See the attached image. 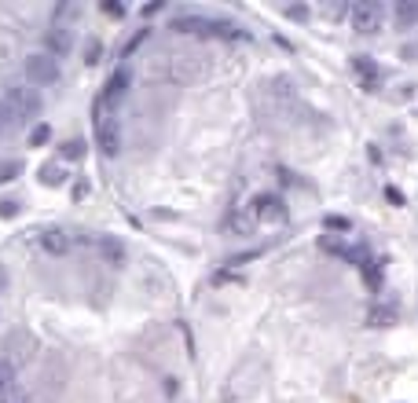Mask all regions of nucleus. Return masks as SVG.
Returning a JSON list of instances; mask_svg holds the SVG:
<instances>
[{
	"instance_id": "nucleus-17",
	"label": "nucleus",
	"mask_w": 418,
	"mask_h": 403,
	"mask_svg": "<svg viewBox=\"0 0 418 403\" xmlns=\"http://www.w3.org/2000/svg\"><path fill=\"white\" fill-rule=\"evenodd\" d=\"M81 55H85V62H88V67H96V62L103 59V41H99V37H88V41H85V48H81Z\"/></svg>"
},
{
	"instance_id": "nucleus-35",
	"label": "nucleus",
	"mask_w": 418,
	"mask_h": 403,
	"mask_svg": "<svg viewBox=\"0 0 418 403\" xmlns=\"http://www.w3.org/2000/svg\"><path fill=\"white\" fill-rule=\"evenodd\" d=\"M4 282H8V275H4V268H0V290H4Z\"/></svg>"
},
{
	"instance_id": "nucleus-1",
	"label": "nucleus",
	"mask_w": 418,
	"mask_h": 403,
	"mask_svg": "<svg viewBox=\"0 0 418 403\" xmlns=\"http://www.w3.org/2000/svg\"><path fill=\"white\" fill-rule=\"evenodd\" d=\"M169 30L194 33V37H217V41H250V30H242L239 22H231V19H209V15H199V11L176 15L173 22H169Z\"/></svg>"
},
{
	"instance_id": "nucleus-20",
	"label": "nucleus",
	"mask_w": 418,
	"mask_h": 403,
	"mask_svg": "<svg viewBox=\"0 0 418 403\" xmlns=\"http://www.w3.org/2000/svg\"><path fill=\"white\" fill-rule=\"evenodd\" d=\"M15 176H22V162L19 158H8V162H0V184H11Z\"/></svg>"
},
{
	"instance_id": "nucleus-13",
	"label": "nucleus",
	"mask_w": 418,
	"mask_h": 403,
	"mask_svg": "<svg viewBox=\"0 0 418 403\" xmlns=\"http://www.w3.org/2000/svg\"><path fill=\"white\" fill-rule=\"evenodd\" d=\"M70 180V173L62 169V162H44L41 165V184L44 187H62Z\"/></svg>"
},
{
	"instance_id": "nucleus-8",
	"label": "nucleus",
	"mask_w": 418,
	"mask_h": 403,
	"mask_svg": "<svg viewBox=\"0 0 418 403\" xmlns=\"http://www.w3.org/2000/svg\"><path fill=\"white\" fill-rule=\"evenodd\" d=\"M44 44H48V55H51V59L70 55V48H74V30H70V26H62V22H56V26H51V30L44 33Z\"/></svg>"
},
{
	"instance_id": "nucleus-2",
	"label": "nucleus",
	"mask_w": 418,
	"mask_h": 403,
	"mask_svg": "<svg viewBox=\"0 0 418 403\" xmlns=\"http://www.w3.org/2000/svg\"><path fill=\"white\" fill-rule=\"evenodd\" d=\"M92 125H96V143L99 151L114 158L117 151H122V128H117V118H114V103L107 96H99L92 103Z\"/></svg>"
},
{
	"instance_id": "nucleus-30",
	"label": "nucleus",
	"mask_w": 418,
	"mask_h": 403,
	"mask_svg": "<svg viewBox=\"0 0 418 403\" xmlns=\"http://www.w3.org/2000/svg\"><path fill=\"white\" fill-rule=\"evenodd\" d=\"M385 198L393 202V205H403V202H408V198H403V191H400V187H393V184L385 187Z\"/></svg>"
},
{
	"instance_id": "nucleus-26",
	"label": "nucleus",
	"mask_w": 418,
	"mask_h": 403,
	"mask_svg": "<svg viewBox=\"0 0 418 403\" xmlns=\"http://www.w3.org/2000/svg\"><path fill=\"white\" fill-rule=\"evenodd\" d=\"M265 253V246H257V250H250V253H235V257H228V264H246V261H253V257H260Z\"/></svg>"
},
{
	"instance_id": "nucleus-24",
	"label": "nucleus",
	"mask_w": 418,
	"mask_h": 403,
	"mask_svg": "<svg viewBox=\"0 0 418 403\" xmlns=\"http://www.w3.org/2000/svg\"><path fill=\"white\" fill-rule=\"evenodd\" d=\"M48 139H51V128H48V125H33V132H30V143H33V147H44Z\"/></svg>"
},
{
	"instance_id": "nucleus-5",
	"label": "nucleus",
	"mask_w": 418,
	"mask_h": 403,
	"mask_svg": "<svg viewBox=\"0 0 418 403\" xmlns=\"http://www.w3.org/2000/svg\"><path fill=\"white\" fill-rule=\"evenodd\" d=\"M319 250L323 253H334V257H342V261H349V264H363V261H367V257H371V250H367V242H363V246H349L342 235H323L319 239Z\"/></svg>"
},
{
	"instance_id": "nucleus-9",
	"label": "nucleus",
	"mask_w": 418,
	"mask_h": 403,
	"mask_svg": "<svg viewBox=\"0 0 418 403\" xmlns=\"http://www.w3.org/2000/svg\"><path fill=\"white\" fill-rule=\"evenodd\" d=\"M352 70L360 74L363 92H378L382 88V70H378V62L371 55H352Z\"/></svg>"
},
{
	"instance_id": "nucleus-14",
	"label": "nucleus",
	"mask_w": 418,
	"mask_h": 403,
	"mask_svg": "<svg viewBox=\"0 0 418 403\" xmlns=\"http://www.w3.org/2000/svg\"><path fill=\"white\" fill-rule=\"evenodd\" d=\"M382 268H385V261H378V257H367V261L360 264V271H363V279H367L371 290H382Z\"/></svg>"
},
{
	"instance_id": "nucleus-6",
	"label": "nucleus",
	"mask_w": 418,
	"mask_h": 403,
	"mask_svg": "<svg viewBox=\"0 0 418 403\" xmlns=\"http://www.w3.org/2000/svg\"><path fill=\"white\" fill-rule=\"evenodd\" d=\"M349 15H352V30L356 33H378L382 30V4H378V0H363V4H356Z\"/></svg>"
},
{
	"instance_id": "nucleus-23",
	"label": "nucleus",
	"mask_w": 418,
	"mask_h": 403,
	"mask_svg": "<svg viewBox=\"0 0 418 403\" xmlns=\"http://www.w3.org/2000/svg\"><path fill=\"white\" fill-rule=\"evenodd\" d=\"M11 128H15V118H11L8 103H4V96H0V136H4V132H11Z\"/></svg>"
},
{
	"instance_id": "nucleus-4",
	"label": "nucleus",
	"mask_w": 418,
	"mask_h": 403,
	"mask_svg": "<svg viewBox=\"0 0 418 403\" xmlns=\"http://www.w3.org/2000/svg\"><path fill=\"white\" fill-rule=\"evenodd\" d=\"M250 213L257 224H286L290 220V209H286V198L279 191H260L250 202Z\"/></svg>"
},
{
	"instance_id": "nucleus-21",
	"label": "nucleus",
	"mask_w": 418,
	"mask_h": 403,
	"mask_svg": "<svg viewBox=\"0 0 418 403\" xmlns=\"http://www.w3.org/2000/svg\"><path fill=\"white\" fill-rule=\"evenodd\" d=\"M323 228L326 231H342V235H345V231H352V220L349 216H337V213H326L323 216Z\"/></svg>"
},
{
	"instance_id": "nucleus-22",
	"label": "nucleus",
	"mask_w": 418,
	"mask_h": 403,
	"mask_svg": "<svg viewBox=\"0 0 418 403\" xmlns=\"http://www.w3.org/2000/svg\"><path fill=\"white\" fill-rule=\"evenodd\" d=\"M147 37H151V30H136L133 37H128V41H125V48H122V55L128 59V55H133V51L143 44V41H147Z\"/></svg>"
},
{
	"instance_id": "nucleus-19",
	"label": "nucleus",
	"mask_w": 418,
	"mask_h": 403,
	"mask_svg": "<svg viewBox=\"0 0 418 403\" xmlns=\"http://www.w3.org/2000/svg\"><path fill=\"white\" fill-rule=\"evenodd\" d=\"M393 319H396V305H389V308H371V316H367L371 327H385V323H393Z\"/></svg>"
},
{
	"instance_id": "nucleus-11",
	"label": "nucleus",
	"mask_w": 418,
	"mask_h": 403,
	"mask_svg": "<svg viewBox=\"0 0 418 403\" xmlns=\"http://www.w3.org/2000/svg\"><path fill=\"white\" fill-rule=\"evenodd\" d=\"M41 246L48 253H67L74 246V239H70V231H62V228H48V231H41Z\"/></svg>"
},
{
	"instance_id": "nucleus-28",
	"label": "nucleus",
	"mask_w": 418,
	"mask_h": 403,
	"mask_svg": "<svg viewBox=\"0 0 418 403\" xmlns=\"http://www.w3.org/2000/svg\"><path fill=\"white\" fill-rule=\"evenodd\" d=\"M8 388H11V367H8L4 359H0V396H4Z\"/></svg>"
},
{
	"instance_id": "nucleus-15",
	"label": "nucleus",
	"mask_w": 418,
	"mask_h": 403,
	"mask_svg": "<svg viewBox=\"0 0 418 403\" xmlns=\"http://www.w3.org/2000/svg\"><path fill=\"white\" fill-rule=\"evenodd\" d=\"M393 19H396V26H415L418 22V0H403V4H396Z\"/></svg>"
},
{
	"instance_id": "nucleus-10",
	"label": "nucleus",
	"mask_w": 418,
	"mask_h": 403,
	"mask_svg": "<svg viewBox=\"0 0 418 403\" xmlns=\"http://www.w3.org/2000/svg\"><path fill=\"white\" fill-rule=\"evenodd\" d=\"M128 85H133V70H128V67H117V70L107 77V88H103V96H107L110 103H117V99L128 92Z\"/></svg>"
},
{
	"instance_id": "nucleus-16",
	"label": "nucleus",
	"mask_w": 418,
	"mask_h": 403,
	"mask_svg": "<svg viewBox=\"0 0 418 403\" xmlns=\"http://www.w3.org/2000/svg\"><path fill=\"white\" fill-rule=\"evenodd\" d=\"M99 253L107 257V261H122V257H125V246L117 242V239H110V235H103V239H99Z\"/></svg>"
},
{
	"instance_id": "nucleus-31",
	"label": "nucleus",
	"mask_w": 418,
	"mask_h": 403,
	"mask_svg": "<svg viewBox=\"0 0 418 403\" xmlns=\"http://www.w3.org/2000/svg\"><path fill=\"white\" fill-rule=\"evenodd\" d=\"M103 11H107V15H114V19H122V15H125V8H122V4H114V0H103Z\"/></svg>"
},
{
	"instance_id": "nucleus-27",
	"label": "nucleus",
	"mask_w": 418,
	"mask_h": 403,
	"mask_svg": "<svg viewBox=\"0 0 418 403\" xmlns=\"http://www.w3.org/2000/svg\"><path fill=\"white\" fill-rule=\"evenodd\" d=\"M0 216H4V220L19 216V202L15 198H4V202H0Z\"/></svg>"
},
{
	"instance_id": "nucleus-3",
	"label": "nucleus",
	"mask_w": 418,
	"mask_h": 403,
	"mask_svg": "<svg viewBox=\"0 0 418 403\" xmlns=\"http://www.w3.org/2000/svg\"><path fill=\"white\" fill-rule=\"evenodd\" d=\"M4 103H8L15 125L19 121H33L37 114H41V92H37V88H26V85H11L4 92Z\"/></svg>"
},
{
	"instance_id": "nucleus-18",
	"label": "nucleus",
	"mask_w": 418,
	"mask_h": 403,
	"mask_svg": "<svg viewBox=\"0 0 418 403\" xmlns=\"http://www.w3.org/2000/svg\"><path fill=\"white\" fill-rule=\"evenodd\" d=\"M59 158H67V162L85 158V139H67V143L59 147Z\"/></svg>"
},
{
	"instance_id": "nucleus-12",
	"label": "nucleus",
	"mask_w": 418,
	"mask_h": 403,
	"mask_svg": "<svg viewBox=\"0 0 418 403\" xmlns=\"http://www.w3.org/2000/svg\"><path fill=\"white\" fill-rule=\"evenodd\" d=\"M228 228L235 231V235L250 239V235H253V228H257V220H253V213H250V205H246V209H235V213L228 216Z\"/></svg>"
},
{
	"instance_id": "nucleus-34",
	"label": "nucleus",
	"mask_w": 418,
	"mask_h": 403,
	"mask_svg": "<svg viewBox=\"0 0 418 403\" xmlns=\"http://www.w3.org/2000/svg\"><path fill=\"white\" fill-rule=\"evenodd\" d=\"M176 388H180L176 378H165V393H169V396H176Z\"/></svg>"
},
{
	"instance_id": "nucleus-25",
	"label": "nucleus",
	"mask_w": 418,
	"mask_h": 403,
	"mask_svg": "<svg viewBox=\"0 0 418 403\" xmlns=\"http://www.w3.org/2000/svg\"><path fill=\"white\" fill-rule=\"evenodd\" d=\"M283 15L294 19V22H308V8H305V4H294V8H286Z\"/></svg>"
},
{
	"instance_id": "nucleus-29",
	"label": "nucleus",
	"mask_w": 418,
	"mask_h": 403,
	"mask_svg": "<svg viewBox=\"0 0 418 403\" xmlns=\"http://www.w3.org/2000/svg\"><path fill=\"white\" fill-rule=\"evenodd\" d=\"M0 403H30V400H26V396L19 393V388H15V385H11V388H8V393H4V396H0Z\"/></svg>"
},
{
	"instance_id": "nucleus-32",
	"label": "nucleus",
	"mask_w": 418,
	"mask_h": 403,
	"mask_svg": "<svg viewBox=\"0 0 418 403\" xmlns=\"http://www.w3.org/2000/svg\"><path fill=\"white\" fill-rule=\"evenodd\" d=\"M400 55L408 59V62H415V59H418V44H415V41H411V44H403V48H400Z\"/></svg>"
},
{
	"instance_id": "nucleus-33",
	"label": "nucleus",
	"mask_w": 418,
	"mask_h": 403,
	"mask_svg": "<svg viewBox=\"0 0 418 403\" xmlns=\"http://www.w3.org/2000/svg\"><path fill=\"white\" fill-rule=\"evenodd\" d=\"M85 194H88V184H85V180H77V184H74V202H81Z\"/></svg>"
},
{
	"instance_id": "nucleus-7",
	"label": "nucleus",
	"mask_w": 418,
	"mask_h": 403,
	"mask_svg": "<svg viewBox=\"0 0 418 403\" xmlns=\"http://www.w3.org/2000/svg\"><path fill=\"white\" fill-rule=\"evenodd\" d=\"M26 74L33 77L37 85H51V81H59V59H51L48 51H41V55H30L26 59Z\"/></svg>"
}]
</instances>
